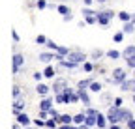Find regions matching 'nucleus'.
<instances>
[{
    "instance_id": "obj_8",
    "label": "nucleus",
    "mask_w": 135,
    "mask_h": 129,
    "mask_svg": "<svg viewBox=\"0 0 135 129\" xmlns=\"http://www.w3.org/2000/svg\"><path fill=\"white\" fill-rule=\"evenodd\" d=\"M120 90L122 92H133L135 94V79H126L124 82L120 84Z\"/></svg>"
},
{
    "instance_id": "obj_51",
    "label": "nucleus",
    "mask_w": 135,
    "mask_h": 129,
    "mask_svg": "<svg viewBox=\"0 0 135 129\" xmlns=\"http://www.w3.org/2000/svg\"><path fill=\"white\" fill-rule=\"evenodd\" d=\"M81 129H90V125H86V123H83V125H81Z\"/></svg>"
},
{
    "instance_id": "obj_33",
    "label": "nucleus",
    "mask_w": 135,
    "mask_h": 129,
    "mask_svg": "<svg viewBox=\"0 0 135 129\" xmlns=\"http://www.w3.org/2000/svg\"><path fill=\"white\" fill-rule=\"evenodd\" d=\"M84 23H86V24H94V23H98V17H96V15H88V17H84Z\"/></svg>"
},
{
    "instance_id": "obj_23",
    "label": "nucleus",
    "mask_w": 135,
    "mask_h": 129,
    "mask_svg": "<svg viewBox=\"0 0 135 129\" xmlns=\"http://www.w3.org/2000/svg\"><path fill=\"white\" fill-rule=\"evenodd\" d=\"M105 54H107V58H111V60H118V58L122 56V53H118V51H114V49H113V51H107Z\"/></svg>"
},
{
    "instance_id": "obj_40",
    "label": "nucleus",
    "mask_w": 135,
    "mask_h": 129,
    "mask_svg": "<svg viewBox=\"0 0 135 129\" xmlns=\"http://www.w3.org/2000/svg\"><path fill=\"white\" fill-rule=\"evenodd\" d=\"M36 6H38V9H43V8H47L49 4L45 2V0H38V2H36Z\"/></svg>"
},
{
    "instance_id": "obj_28",
    "label": "nucleus",
    "mask_w": 135,
    "mask_h": 129,
    "mask_svg": "<svg viewBox=\"0 0 135 129\" xmlns=\"http://www.w3.org/2000/svg\"><path fill=\"white\" fill-rule=\"evenodd\" d=\"M56 11H58L60 15H68V13H71V11H70V8H68V6H64V4L56 6Z\"/></svg>"
},
{
    "instance_id": "obj_59",
    "label": "nucleus",
    "mask_w": 135,
    "mask_h": 129,
    "mask_svg": "<svg viewBox=\"0 0 135 129\" xmlns=\"http://www.w3.org/2000/svg\"><path fill=\"white\" fill-rule=\"evenodd\" d=\"M36 2H38V0H36Z\"/></svg>"
},
{
    "instance_id": "obj_58",
    "label": "nucleus",
    "mask_w": 135,
    "mask_h": 129,
    "mask_svg": "<svg viewBox=\"0 0 135 129\" xmlns=\"http://www.w3.org/2000/svg\"><path fill=\"white\" fill-rule=\"evenodd\" d=\"M133 75H135V69H133Z\"/></svg>"
},
{
    "instance_id": "obj_31",
    "label": "nucleus",
    "mask_w": 135,
    "mask_h": 129,
    "mask_svg": "<svg viewBox=\"0 0 135 129\" xmlns=\"http://www.w3.org/2000/svg\"><path fill=\"white\" fill-rule=\"evenodd\" d=\"M88 90H90V92H98V94H99V92H101V84L94 80V82L90 84V88H88Z\"/></svg>"
},
{
    "instance_id": "obj_18",
    "label": "nucleus",
    "mask_w": 135,
    "mask_h": 129,
    "mask_svg": "<svg viewBox=\"0 0 135 129\" xmlns=\"http://www.w3.org/2000/svg\"><path fill=\"white\" fill-rule=\"evenodd\" d=\"M107 122H109V120H107V116L98 114V127H99V129H105V127H107Z\"/></svg>"
},
{
    "instance_id": "obj_29",
    "label": "nucleus",
    "mask_w": 135,
    "mask_h": 129,
    "mask_svg": "<svg viewBox=\"0 0 135 129\" xmlns=\"http://www.w3.org/2000/svg\"><path fill=\"white\" fill-rule=\"evenodd\" d=\"M103 56V51L101 49H94L92 51V60H96V62H99V58Z\"/></svg>"
},
{
    "instance_id": "obj_24",
    "label": "nucleus",
    "mask_w": 135,
    "mask_h": 129,
    "mask_svg": "<svg viewBox=\"0 0 135 129\" xmlns=\"http://www.w3.org/2000/svg\"><path fill=\"white\" fill-rule=\"evenodd\" d=\"M94 82V79H84V80H79V88H90V84Z\"/></svg>"
},
{
    "instance_id": "obj_17",
    "label": "nucleus",
    "mask_w": 135,
    "mask_h": 129,
    "mask_svg": "<svg viewBox=\"0 0 135 129\" xmlns=\"http://www.w3.org/2000/svg\"><path fill=\"white\" fill-rule=\"evenodd\" d=\"M58 123H60V120H56V118H53V116L45 120V127H47V129H56Z\"/></svg>"
},
{
    "instance_id": "obj_48",
    "label": "nucleus",
    "mask_w": 135,
    "mask_h": 129,
    "mask_svg": "<svg viewBox=\"0 0 135 129\" xmlns=\"http://www.w3.org/2000/svg\"><path fill=\"white\" fill-rule=\"evenodd\" d=\"M11 38H13V41H19V36H17L15 30H11Z\"/></svg>"
},
{
    "instance_id": "obj_2",
    "label": "nucleus",
    "mask_w": 135,
    "mask_h": 129,
    "mask_svg": "<svg viewBox=\"0 0 135 129\" xmlns=\"http://www.w3.org/2000/svg\"><path fill=\"white\" fill-rule=\"evenodd\" d=\"M111 80H113V84H122L124 80H126V69H122V68H116V69L113 71Z\"/></svg>"
},
{
    "instance_id": "obj_3",
    "label": "nucleus",
    "mask_w": 135,
    "mask_h": 129,
    "mask_svg": "<svg viewBox=\"0 0 135 129\" xmlns=\"http://www.w3.org/2000/svg\"><path fill=\"white\" fill-rule=\"evenodd\" d=\"M23 64H25V56L19 54V53H15L13 54V73H21V68H23Z\"/></svg>"
},
{
    "instance_id": "obj_13",
    "label": "nucleus",
    "mask_w": 135,
    "mask_h": 129,
    "mask_svg": "<svg viewBox=\"0 0 135 129\" xmlns=\"http://www.w3.org/2000/svg\"><path fill=\"white\" fill-rule=\"evenodd\" d=\"M49 109H53V99H49V97L41 99L40 101V110H49Z\"/></svg>"
},
{
    "instance_id": "obj_57",
    "label": "nucleus",
    "mask_w": 135,
    "mask_h": 129,
    "mask_svg": "<svg viewBox=\"0 0 135 129\" xmlns=\"http://www.w3.org/2000/svg\"><path fill=\"white\" fill-rule=\"evenodd\" d=\"M60 2H66V0H60Z\"/></svg>"
},
{
    "instance_id": "obj_42",
    "label": "nucleus",
    "mask_w": 135,
    "mask_h": 129,
    "mask_svg": "<svg viewBox=\"0 0 135 129\" xmlns=\"http://www.w3.org/2000/svg\"><path fill=\"white\" fill-rule=\"evenodd\" d=\"M34 123H36L38 127H43V125H45V120H43V118H38V120H34Z\"/></svg>"
},
{
    "instance_id": "obj_27",
    "label": "nucleus",
    "mask_w": 135,
    "mask_h": 129,
    "mask_svg": "<svg viewBox=\"0 0 135 129\" xmlns=\"http://www.w3.org/2000/svg\"><path fill=\"white\" fill-rule=\"evenodd\" d=\"M45 45H47V49H49V51H55V53L58 51V47H60V45H56L53 39H47V43H45Z\"/></svg>"
},
{
    "instance_id": "obj_38",
    "label": "nucleus",
    "mask_w": 135,
    "mask_h": 129,
    "mask_svg": "<svg viewBox=\"0 0 135 129\" xmlns=\"http://www.w3.org/2000/svg\"><path fill=\"white\" fill-rule=\"evenodd\" d=\"M116 43H120L122 39H124V32H116V34H114V38H113Z\"/></svg>"
},
{
    "instance_id": "obj_21",
    "label": "nucleus",
    "mask_w": 135,
    "mask_h": 129,
    "mask_svg": "<svg viewBox=\"0 0 135 129\" xmlns=\"http://www.w3.org/2000/svg\"><path fill=\"white\" fill-rule=\"evenodd\" d=\"M55 73H56V71H55V68H53V66H47V68H45V71H43V75H45L47 79H55Z\"/></svg>"
},
{
    "instance_id": "obj_22",
    "label": "nucleus",
    "mask_w": 135,
    "mask_h": 129,
    "mask_svg": "<svg viewBox=\"0 0 135 129\" xmlns=\"http://www.w3.org/2000/svg\"><path fill=\"white\" fill-rule=\"evenodd\" d=\"M49 88H51V86H47V84H41V82H40L36 90H38V94H40V95H47V94H49Z\"/></svg>"
},
{
    "instance_id": "obj_16",
    "label": "nucleus",
    "mask_w": 135,
    "mask_h": 129,
    "mask_svg": "<svg viewBox=\"0 0 135 129\" xmlns=\"http://www.w3.org/2000/svg\"><path fill=\"white\" fill-rule=\"evenodd\" d=\"M84 122H86V112H81V114H75L73 116V123L75 125H83Z\"/></svg>"
},
{
    "instance_id": "obj_56",
    "label": "nucleus",
    "mask_w": 135,
    "mask_h": 129,
    "mask_svg": "<svg viewBox=\"0 0 135 129\" xmlns=\"http://www.w3.org/2000/svg\"><path fill=\"white\" fill-rule=\"evenodd\" d=\"M23 129H30V127H23Z\"/></svg>"
},
{
    "instance_id": "obj_53",
    "label": "nucleus",
    "mask_w": 135,
    "mask_h": 129,
    "mask_svg": "<svg viewBox=\"0 0 135 129\" xmlns=\"http://www.w3.org/2000/svg\"><path fill=\"white\" fill-rule=\"evenodd\" d=\"M96 2H98V4H103V2H107V0H96Z\"/></svg>"
},
{
    "instance_id": "obj_10",
    "label": "nucleus",
    "mask_w": 135,
    "mask_h": 129,
    "mask_svg": "<svg viewBox=\"0 0 135 129\" xmlns=\"http://www.w3.org/2000/svg\"><path fill=\"white\" fill-rule=\"evenodd\" d=\"M23 110H25V101H23V97H17L13 101V112L19 114V112H23Z\"/></svg>"
},
{
    "instance_id": "obj_41",
    "label": "nucleus",
    "mask_w": 135,
    "mask_h": 129,
    "mask_svg": "<svg viewBox=\"0 0 135 129\" xmlns=\"http://www.w3.org/2000/svg\"><path fill=\"white\" fill-rule=\"evenodd\" d=\"M13 97H15V99L21 97V88H19V86H13Z\"/></svg>"
},
{
    "instance_id": "obj_37",
    "label": "nucleus",
    "mask_w": 135,
    "mask_h": 129,
    "mask_svg": "<svg viewBox=\"0 0 135 129\" xmlns=\"http://www.w3.org/2000/svg\"><path fill=\"white\" fill-rule=\"evenodd\" d=\"M36 43H38V45H45V43H47V38H45L43 34H40V36L36 38Z\"/></svg>"
},
{
    "instance_id": "obj_5",
    "label": "nucleus",
    "mask_w": 135,
    "mask_h": 129,
    "mask_svg": "<svg viewBox=\"0 0 135 129\" xmlns=\"http://www.w3.org/2000/svg\"><path fill=\"white\" fill-rule=\"evenodd\" d=\"M77 94H79V97H81V103L84 107H90L92 101H90V95H88V88H77Z\"/></svg>"
},
{
    "instance_id": "obj_9",
    "label": "nucleus",
    "mask_w": 135,
    "mask_h": 129,
    "mask_svg": "<svg viewBox=\"0 0 135 129\" xmlns=\"http://www.w3.org/2000/svg\"><path fill=\"white\" fill-rule=\"evenodd\" d=\"M68 86V82H66V79H56L55 82H53V90H55V94H60V92H64V88Z\"/></svg>"
},
{
    "instance_id": "obj_55",
    "label": "nucleus",
    "mask_w": 135,
    "mask_h": 129,
    "mask_svg": "<svg viewBox=\"0 0 135 129\" xmlns=\"http://www.w3.org/2000/svg\"><path fill=\"white\" fill-rule=\"evenodd\" d=\"M133 101H135V94H133Z\"/></svg>"
},
{
    "instance_id": "obj_14",
    "label": "nucleus",
    "mask_w": 135,
    "mask_h": 129,
    "mask_svg": "<svg viewBox=\"0 0 135 129\" xmlns=\"http://www.w3.org/2000/svg\"><path fill=\"white\" fill-rule=\"evenodd\" d=\"M122 32H124V34H133V32H135V23H133V21H128V23H124V26H122Z\"/></svg>"
},
{
    "instance_id": "obj_52",
    "label": "nucleus",
    "mask_w": 135,
    "mask_h": 129,
    "mask_svg": "<svg viewBox=\"0 0 135 129\" xmlns=\"http://www.w3.org/2000/svg\"><path fill=\"white\" fill-rule=\"evenodd\" d=\"M92 2H94V0H84V4H86V6H90Z\"/></svg>"
},
{
    "instance_id": "obj_35",
    "label": "nucleus",
    "mask_w": 135,
    "mask_h": 129,
    "mask_svg": "<svg viewBox=\"0 0 135 129\" xmlns=\"http://www.w3.org/2000/svg\"><path fill=\"white\" fill-rule=\"evenodd\" d=\"M49 116H53V118L60 120V116H62V114H60V112H58L56 109H49Z\"/></svg>"
},
{
    "instance_id": "obj_34",
    "label": "nucleus",
    "mask_w": 135,
    "mask_h": 129,
    "mask_svg": "<svg viewBox=\"0 0 135 129\" xmlns=\"http://www.w3.org/2000/svg\"><path fill=\"white\" fill-rule=\"evenodd\" d=\"M79 101H81V97H79V94H77V90H75V92L70 95V103H79Z\"/></svg>"
},
{
    "instance_id": "obj_26",
    "label": "nucleus",
    "mask_w": 135,
    "mask_h": 129,
    "mask_svg": "<svg viewBox=\"0 0 135 129\" xmlns=\"http://www.w3.org/2000/svg\"><path fill=\"white\" fill-rule=\"evenodd\" d=\"M118 17H120L124 23H128V21H131V17H133V13H128V11H120L118 13Z\"/></svg>"
},
{
    "instance_id": "obj_39",
    "label": "nucleus",
    "mask_w": 135,
    "mask_h": 129,
    "mask_svg": "<svg viewBox=\"0 0 135 129\" xmlns=\"http://www.w3.org/2000/svg\"><path fill=\"white\" fill-rule=\"evenodd\" d=\"M96 13H98V11H92L90 8H84V9H83V17H88V15H96Z\"/></svg>"
},
{
    "instance_id": "obj_46",
    "label": "nucleus",
    "mask_w": 135,
    "mask_h": 129,
    "mask_svg": "<svg viewBox=\"0 0 135 129\" xmlns=\"http://www.w3.org/2000/svg\"><path fill=\"white\" fill-rule=\"evenodd\" d=\"M43 77H45V75H43V73H40V71H38V73H34V79H36L38 82H40V80H41Z\"/></svg>"
},
{
    "instance_id": "obj_36",
    "label": "nucleus",
    "mask_w": 135,
    "mask_h": 129,
    "mask_svg": "<svg viewBox=\"0 0 135 129\" xmlns=\"http://www.w3.org/2000/svg\"><path fill=\"white\" fill-rule=\"evenodd\" d=\"M58 54H62V56H68L70 54V49H68V47H58V51H56Z\"/></svg>"
},
{
    "instance_id": "obj_11",
    "label": "nucleus",
    "mask_w": 135,
    "mask_h": 129,
    "mask_svg": "<svg viewBox=\"0 0 135 129\" xmlns=\"http://www.w3.org/2000/svg\"><path fill=\"white\" fill-rule=\"evenodd\" d=\"M15 116H17V122H19L23 127H26V125L30 123V118L26 116V112H25V110H23V112H19V114H15Z\"/></svg>"
},
{
    "instance_id": "obj_54",
    "label": "nucleus",
    "mask_w": 135,
    "mask_h": 129,
    "mask_svg": "<svg viewBox=\"0 0 135 129\" xmlns=\"http://www.w3.org/2000/svg\"><path fill=\"white\" fill-rule=\"evenodd\" d=\"M131 21H133V23H135V13H133V17H131Z\"/></svg>"
},
{
    "instance_id": "obj_6",
    "label": "nucleus",
    "mask_w": 135,
    "mask_h": 129,
    "mask_svg": "<svg viewBox=\"0 0 135 129\" xmlns=\"http://www.w3.org/2000/svg\"><path fill=\"white\" fill-rule=\"evenodd\" d=\"M118 118H120V122H129L133 118V112L129 109H124V107H118Z\"/></svg>"
},
{
    "instance_id": "obj_47",
    "label": "nucleus",
    "mask_w": 135,
    "mask_h": 129,
    "mask_svg": "<svg viewBox=\"0 0 135 129\" xmlns=\"http://www.w3.org/2000/svg\"><path fill=\"white\" fill-rule=\"evenodd\" d=\"M128 129H135V120H133V118L128 122Z\"/></svg>"
},
{
    "instance_id": "obj_49",
    "label": "nucleus",
    "mask_w": 135,
    "mask_h": 129,
    "mask_svg": "<svg viewBox=\"0 0 135 129\" xmlns=\"http://www.w3.org/2000/svg\"><path fill=\"white\" fill-rule=\"evenodd\" d=\"M109 129H120V125H118V123H111V127Z\"/></svg>"
},
{
    "instance_id": "obj_32",
    "label": "nucleus",
    "mask_w": 135,
    "mask_h": 129,
    "mask_svg": "<svg viewBox=\"0 0 135 129\" xmlns=\"http://www.w3.org/2000/svg\"><path fill=\"white\" fill-rule=\"evenodd\" d=\"M83 69L86 71V73H92V71H94V64H90V62H84V64H83Z\"/></svg>"
},
{
    "instance_id": "obj_19",
    "label": "nucleus",
    "mask_w": 135,
    "mask_h": 129,
    "mask_svg": "<svg viewBox=\"0 0 135 129\" xmlns=\"http://www.w3.org/2000/svg\"><path fill=\"white\" fill-rule=\"evenodd\" d=\"M60 123H62V125H70V123H73V116H70V114H62V116H60Z\"/></svg>"
},
{
    "instance_id": "obj_7",
    "label": "nucleus",
    "mask_w": 135,
    "mask_h": 129,
    "mask_svg": "<svg viewBox=\"0 0 135 129\" xmlns=\"http://www.w3.org/2000/svg\"><path fill=\"white\" fill-rule=\"evenodd\" d=\"M107 120H109V123H120V118H118V107H111L109 109V112H107Z\"/></svg>"
},
{
    "instance_id": "obj_4",
    "label": "nucleus",
    "mask_w": 135,
    "mask_h": 129,
    "mask_svg": "<svg viewBox=\"0 0 135 129\" xmlns=\"http://www.w3.org/2000/svg\"><path fill=\"white\" fill-rule=\"evenodd\" d=\"M68 58H70L71 62H77V64H84V62H86V54L81 53V51H70Z\"/></svg>"
},
{
    "instance_id": "obj_43",
    "label": "nucleus",
    "mask_w": 135,
    "mask_h": 129,
    "mask_svg": "<svg viewBox=\"0 0 135 129\" xmlns=\"http://www.w3.org/2000/svg\"><path fill=\"white\" fill-rule=\"evenodd\" d=\"M73 92H75V90H73V88H70V86H66V88H64V94L68 95V97H70V95H71Z\"/></svg>"
},
{
    "instance_id": "obj_30",
    "label": "nucleus",
    "mask_w": 135,
    "mask_h": 129,
    "mask_svg": "<svg viewBox=\"0 0 135 129\" xmlns=\"http://www.w3.org/2000/svg\"><path fill=\"white\" fill-rule=\"evenodd\" d=\"M126 64H128V68H129V69H135V54L128 56V58H126Z\"/></svg>"
},
{
    "instance_id": "obj_15",
    "label": "nucleus",
    "mask_w": 135,
    "mask_h": 129,
    "mask_svg": "<svg viewBox=\"0 0 135 129\" xmlns=\"http://www.w3.org/2000/svg\"><path fill=\"white\" fill-rule=\"evenodd\" d=\"M55 56H56L55 51H53V53H41V54H40V60H41L43 64H49L51 60H55Z\"/></svg>"
},
{
    "instance_id": "obj_45",
    "label": "nucleus",
    "mask_w": 135,
    "mask_h": 129,
    "mask_svg": "<svg viewBox=\"0 0 135 129\" xmlns=\"http://www.w3.org/2000/svg\"><path fill=\"white\" fill-rule=\"evenodd\" d=\"M62 19H64L66 23H70V21L73 19V15H71V13H68V15H62Z\"/></svg>"
},
{
    "instance_id": "obj_50",
    "label": "nucleus",
    "mask_w": 135,
    "mask_h": 129,
    "mask_svg": "<svg viewBox=\"0 0 135 129\" xmlns=\"http://www.w3.org/2000/svg\"><path fill=\"white\" fill-rule=\"evenodd\" d=\"M13 129H21V123H19V122H17V123L13 125Z\"/></svg>"
},
{
    "instance_id": "obj_20",
    "label": "nucleus",
    "mask_w": 135,
    "mask_h": 129,
    "mask_svg": "<svg viewBox=\"0 0 135 129\" xmlns=\"http://www.w3.org/2000/svg\"><path fill=\"white\" fill-rule=\"evenodd\" d=\"M86 125H98V116H94V114H86V122H84Z\"/></svg>"
},
{
    "instance_id": "obj_44",
    "label": "nucleus",
    "mask_w": 135,
    "mask_h": 129,
    "mask_svg": "<svg viewBox=\"0 0 135 129\" xmlns=\"http://www.w3.org/2000/svg\"><path fill=\"white\" fill-rule=\"evenodd\" d=\"M113 103H114V107H122V103H124V101H122V97H114V101H113Z\"/></svg>"
},
{
    "instance_id": "obj_1",
    "label": "nucleus",
    "mask_w": 135,
    "mask_h": 129,
    "mask_svg": "<svg viewBox=\"0 0 135 129\" xmlns=\"http://www.w3.org/2000/svg\"><path fill=\"white\" fill-rule=\"evenodd\" d=\"M96 17H98V24H101V26H107V24L111 23V19L114 17V11H111V9L98 11V13H96Z\"/></svg>"
},
{
    "instance_id": "obj_25",
    "label": "nucleus",
    "mask_w": 135,
    "mask_h": 129,
    "mask_svg": "<svg viewBox=\"0 0 135 129\" xmlns=\"http://www.w3.org/2000/svg\"><path fill=\"white\" fill-rule=\"evenodd\" d=\"M131 54H135V45L126 47V49H124V53H122V56H124V58H128V56H131Z\"/></svg>"
},
{
    "instance_id": "obj_12",
    "label": "nucleus",
    "mask_w": 135,
    "mask_h": 129,
    "mask_svg": "<svg viewBox=\"0 0 135 129\" xmlns=\"http://www.w3.org/2000/svg\"><path fill=\"white\" fill-rule=\"evenodd\" d=\"M55 101L60 103V105H68V103H70V97H68L64 92H60V94H55Z\"/></svg>"
}]
</instances>
